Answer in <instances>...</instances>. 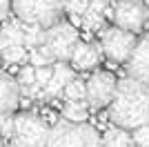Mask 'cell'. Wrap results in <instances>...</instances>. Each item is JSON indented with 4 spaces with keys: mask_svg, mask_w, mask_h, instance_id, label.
Listing matches in <instances>:
<instances>
[{
    "mask_svg": "<svg viewBox=\"0 0 149 147\" xmlns=\"http://www.w3.org/2000/svg\"><path fill=\"white\" fill-rule=\"evenodd\" d=\"M0 56H2V60L5 62H11V65H16V62H25L29 60V49L25 47V45H13V47H7L0 51Z\"/></svg>",
    "mask_w": 149,
    "mask_h": 147,
    "instance_id": "e0dca14e",
    "label": "cell"
},
{
    "mask_svg": "<svg viewBox=\"0 0 149 147\" xmlns=\"http://www.w3.org/2000/svg\"><path fill=\"white\" fill-rule=\"evenodd\" d=\"M127 76L149 85V34L138 38L136 47L127 60Z\"/></svg>",
    "mask_w": 149,
    "mask_h": 147,
    "instance_id": "9c48e42d",
    "label": "cell"
},
{
    "mask_svg": "<svg viewBox=\"0 0 149 147\" xmlns=\"http://www.w3.org/2000/svg\"><path fill=\"white\" fill-rule=\"evenodd\" d=\"M116 87H118V80L116 76L109 71H93L87 80V105L91 109H102V107H109L116 96Z\"/></svg>",
    "mask_w": 149,
    "mask_h": 147,
    "instance_id": "ba28073f",
    "label": "cell"
},
{
    "mask_svg": "<svg viewBox=\"0 0 149 147\" xmlns=\"http://www.w3.org/2000/svg\"><path fill=\"white\" fill-rule=\"evenodd\" d=\"M87 100H67V105L62 107V116L65 120H71V123H85L87 120Z\"/></svg>",
    "mask_w": 149,
    "mask_h": 147,
    "instance_id": "9a60e30c",
    "label": "cell"
},
{
    "mask_svg": "<svg viewBox=\"0 0 149 147\" xmlns=\"http://www.w3.org/2000/svg\"><path fill=\"white\" fill-rule=\"evenodd\" d=\"M54 58L51 56H47L45 51H40V49H31L29 51V65H33V67H47V65H54Z\"/></svg>",
    "mask_w": 149,
    "mask_h": 147,
    "instance_id": "7402d4cb",
    "label": "cell"
},
{
    "mask_svg": "<svg viewBox=\"0 0 149 147\" xmlns=\"http://www.w3.org/2000/svg\"><path fill=\"white\" fill-rule=\"evenodd\" d=\"M80 43V38H78V31H76V27L71 22H56L51 24V27H47V31H45V47H47V51H49L54 58H56V62H67L69 58H71V54H74L76 45Z\"/></svg>",
    "mask_w": 149,
    "mask_h": 147,
    "instance_id": "5b68a950",
    "label": "cell"
},
{
    "mask_svg": "<svg viewBox=\"0 0 149 147\" xmlns=\"http://www.w3.org/2000/svg\"><path fill=\"white\" fill-rule=\"evenodd\" d=\"M0 147H2V138H0Z\"/></svg>",
    "mask_w": 149,
    "mask_h": 147,
    "instance_id": "83f0119b",
    "label": "cell"
},
{
    "mask_svg": "<svg viewBox=\"0 0 149 147\" xmlns=\"http://www.w3.org/2000/svg\"><path fill=\"white\" fill-rule=\"evenodd\" d=\"M11 11L25 24L51 27L62 20L65 0H11Z\"/></svg>",
    "mask_w": 149,
    "mask_h": 147,
    "instance_id": "7a4b0ae2",
    "label": "cell"
},
{
    "mask_svg": "<svg viewBox=\"0 0 149 147\" xmlns=\"http://www.w3.org/2000/svg\"><path fill=\"white\" fill-rule=\"evenodd\" d=\"M13 125H16V116H13V114H0V138L11 141Z\"/></svg>",
    "mask_w": 149,
    "mask_h": 147,
    "instance_id": "ffe728a7",
    "label": "cell"
},
{
    "mask_svg": "<svg viewBox=\"0 0 149 147\" xmlns=\"http://www.w3.org/2000/svg\"><path fill=\"white\" fill-rule=\"evenodd\" d=\"M82 24H85L89 31L105 29V16H102V13H98V11L87 9V11H85V16H82Z\"/></svg>",
    "mask_w": 149,
    "mask_h": 147,
    "instance_id": "d6986e66",
    "label": "cell"
},
{
    "mask_svg": "<svg viewBox=\"0 0 149 147\" xmlns=\"http://www.w3.org/2000/svg\"><path fill=\"white\" fill-rule=\"evenodd\" d=\"M20 89L18 78H13L11 74L0 71V114H13L20 105Z\"/></svg>",
    "mask_w": 149,
    "mask_h": 147,
    "instance_id": "30bf717a",
    "label": "cell"
},
{
    "mask_svg": "<svg viewBox=\"0 0 149 147\" xmlns=\"http://www.w3.org/2000/svg\"><path fill=\"white\" fill-rule=\"evenodd\" d=\"M62 96L67 100H87V83H80V80L74 78L62 89Z\"/></svg>",
    "mask_w": 149,
    "mask_h": 147,
    "instance_id": "ac0fdd59",
    "label": "cell"
},
{
    "mask_svg": "<svg viewBox=\"0 0 149 147\" xmlns=\"http://www.w3.org/2000/svg\"><path fill=\"white\" fill-rule=\"evenodd\" d=\"M100 56H102L100 45L80 40V43L76 45V49H74V54H71V58H69V62H71V67H74V69H93L100 62Z\"/></svg>",
    "mask_w": 149,
    "mask_h": 147,
    "instance_id": "8fae6325",
    "label": "cell"
},
{
    "mask_svg": "<svg viewBox=\"0 0 149 147\" xmlns=\"http://www.w3.org/2000/svg\"><path fill=\"white\" fill-rule=\"evenodd\" d=\"M131 141H134L136 147H149V125L131 129Z\"/></svg>",
    "mask_w": 149,
    "mask_h": 147,
    "instance_id": "603a6c76",
    "label": "cell"
},
{
    "mask_svg": "<svg viewBox=\"0 0 149 147\" xmlns=\"http://www.w3.org/2000/svg\"><path fill=\"white\" fill-rule=\"evenodd\" d=\"M138 38L134 31H127L123 27H105L100 29V49L102 54L113 62H127L131 51L136 47Z\"/></svg>",
    "mask_w": 149,
    "mask_h": 147,
    "instance_id": "8992f818",
    "label": "cell"
},
{
    "mask_svg": "<svg viewBox=\"0 0 149 147\" xmlns=\"http://www.w3.org/2000/svg\"><path fill=\"white\" fill-rule=\"evenodd\" d=\"M47 147H102V136L87 123L62 120L51 127Z\"/></svg>",
    "mask_w": 149,
    "mask_h": 147,
    "instance_id": "3957f363",
    "label": "cell"
},
{
    "mask_svg": "<svg viewBox=\"0 0 149 147\" xmlns=\"http://www.w3.org/2000/svg\"><path fill=\"white\" fill-rule=\"evenodd\" d=\"M51 78H54V67H51V65H47V67H36V83L42 87V89L49 85Z\"/></svg>",
    "mask_w": 149,
    "mask_h": 147,
    "instance_id": "d4e9b609",
    "label": "cell"
},
{
    "mask_svg": "<svg viewBox=\"0 0 149 147\" xmlns=\"http://www.w3.org/2000/svg\"><path fill=\"white\" fill-rule=\"evenodd\" d=\"M89 9V0H65V11L69 16H85Z\"/></svg>",
    "mask_w": 149,
    "mask_h": 147,
    "instance_id": "44dd1931",
    "label": "cell"
},
{
    "mask_svg": "<svg viewBox=\"0 0 149 147\" xmlns=\"http://www.w3.org/2000/svg\"><path fill=\"white\" fill-rule=\"evenodd\" d=\"M13 45H25V22H20V20L7 22L5 20L0 29V51L7 47H13Z\"/></svg>",
    "mask_w": 149,
    "mask_h": 147,
    "instance_id": "4fadbf2b",
    "label": "cell"
},
{
    "mask_svg": "<svg viewBox=\"0 0 149 147\" xmlns=\"http://www.w3.org/2000/svg\"><path fill=\"white\" fill-rule=\"evenodd\" d=\"M45 27L40 24H25V47L29 49H38L40 45L45 43Z\"/></svg>",
    "mask_w": 149,
    "mask_h": 147,
    "instance_id": "2e32d148",
    "label": "cell"
},
{
    "mask_svg": "<svg viewBox=\"0 0 149 147\" xmlns=\"http://www.w3.org/2000/svg\"><path fill=\"white\" fill-rule=\"evenodd\" d=\"M74 80V69L69 67L67 62H54V78L49 80V85L45 87L42 96L51 98V96H60V92Z\"/></svg>",
    "mask_w": 149,
    "mask_h": 147,
    "instance_id": "7c38bea8",
    "label": "cell"
},
{
    "mask_svg": "<svg viewBox=\"0 0 149 147\" xmlns=\"http://www.w3.org/2000/svg\"><path fill=\"white\" fill-rule=\"evenodd\" d=\"M11 13V0H0V22H5Z\"/></svg>",
    "mask_w": 149,
    "mask_h": 147,
    "instance_id": "4316f807",
    "label": "cell"
},
{
    "mask_svg": "<svg viewBox=\"0 0 149 147\" xmlns=\"http://www.w3.org/2000/svg\"><path fill=\"white\" fill-rule=\"evenodd\" d=\"M18 83H20V87L33 85V83H36V67H33V65H25V67L18 71Z\"/></svg>",
    "mask_w": 149,
    "mask_h": 147,
    "instance_id": "cb8c5ba5",
    "label": "cell"
},
{
    "mask_svg": "<svg viewBox=\"0 0 149 147\" xmlns=\"http://www.w3.org/2000/svg\"><path fill=\"white\" fill-rule=\"evenodd\" d=\"M51 127L33 111H20L16 114L11 145L13 147H47Z\"/></svg>",
    "mask_w": 149,
    "mask_h": 147,
    "instance_id": "277c9868",
    "label": "cell"
},
{
    "mask_svg": "<svg viewBox=\"0 0 149 147\" xmlns=\"http://www.w3.org/2000/svg\"><path fill=\"white\" fill-rule=\"evenodd\" d=\"M0 62H2V56H0Z\"/></svg>",
    "mask_w": 149,
    "mask_h": 147,
    "instance_id": "f1b7e54d",
    "label": "cell"
},
{
    "mask_svg": "<svg viewBox=\"0 0 149 147\" xmlns=\"http://www.w3.org/2000/svg\"><path fill=\"white\" fill-rule=\"evenodd\" d=\"M107 114L116 127L123 129H138L149 125V85L131 76L118 80L116 96Z\"/></svg>",
    "mask_w": 149,
    "mask_h": 147,
    "instance_id": "6da1fadb",
    "label": "cell"
},
{
    "mask_svg": "<svg viewBox=\"0 0 149 147\" xmlns=\"http://www.w3.org/2000/svg\"><path fill=\"white\" fill-rule=\"evenodd\" d=\"M134 141H131V134L123 127H109L102 136V147H131Z\"/></svg>",
    "mask_w": 149,
    "mask_h": 147,
    "instance_id": "5bb4252c",
    "label": "cell"
},
{
    "mask_svg": "<svg viewBox=\"0 0 149 147\" xmlns=\"http://www.w3.org/2000/svg\"><path fill=\"white\" fill-rule=\"evenodd\" d=\"M111 7V2L109 0H89V9L91 11H98V13H102L105 16V11Z\"/></svg>",
    "mask_w": 149,
    "mask_h": 147,
    "instance_id": "484cf974",
    "label": "cell"
},
{
    "mask_svg": "<svg viewBox=\"0 0 149 147\" xmlns=\"http://www.w3.org/2000/svg\"><path fill=\"white\" fill-rule=\"evenodd\" d=\"M111 20L116 27L138 34L149 24V7L145 0H116Z\"/></svg>",
    "mask_w": 149,
    "mask_h": 147,
    "instance_id": "52a82bcc",
    "label": "cell"
}]
</instances>
